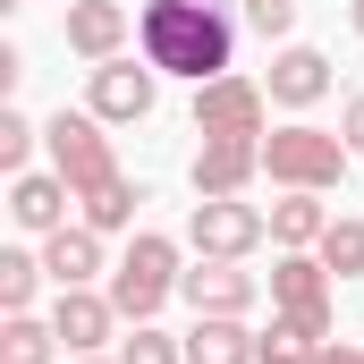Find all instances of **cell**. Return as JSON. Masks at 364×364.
<instances>
[{
    "instance_id": "obj_14",
    "label": "cell",
    "mask_w": 364,
    "mask_h": 364,
    "mask_svg": "<svg viewBox=\"0 0 364 364\" xmlns=\"http://www.w3.org/2000/svg\"><path fill=\"white\" fill-rule=\"evenodd\" d=\"M322 93H331V60H322L314 43H288V51L272 60V102H288V110H314Z\"/></svg>"
},
{
    "instance_id": "obj_12",
    "label": "cell",
    "mask_w": 364,
    "mask_h": 364,
    "mask_svg": "<svg viewBox=\"0 0 364 364\" xmlns=\"http://www.w3.org/2000/svg\"><path fill=\"white\" fill-rule=\"evenodd\" d=\"M68 203H77V186L60 178V170H51V178H43V170H17V178H9V220L34 229V237L68 229Z\"/></svg>"
},
{
    "instance_id": "obj_7",
    "label": "cell",
    "mask_w": 364,
    "mask_h": 364,
    "mask_svg": "<svg viewBox=\"0 0 364 364\" xmlns=\"http://www.w3.org/2000/svg\"><path fill=\"white\" fill-rule=\"evenodd\" d=\"M263 110H272V85L212 77V85H195V136H263Z\"/></svg>"
},
{
    "instance_id": "obj_6",
    "label": "cell",
    "mask_w": 364,
    "mask_h": 364,
    "mask_svg": "<svg viewBox=\"0 0 364 364\" xmlns=\"http://www.w3.org/2000/svg\"><path fill=\"white\" fill-rule=\"evenodd\" d=\"M272 305L288 322H305L314 339H331V263L322 255H305V246H288L272 263Z\"/></svg>"
},
{
    "instance_id": "obj_28",
    "label": "cell",
    "mask_w": 364,
    "mask_h": 364,
    "mask_svg": "<svg viewBox=\"0 0 364 364\" xmlns=\"http://www.w3.org/2000/svg\"><path fill=\"white\" fill-rule=\"evenodd\" d=\"M85 364H102V356H85ZM110 364H119V356H110Z\"/></svg>"
},
{
    "instance_id": "obj_13",
    "label": "cell",
    "mask_w": 364,
    "mask_h": 364,
    "mask_svg": "<svg viewBox=\"0 0 364 364\" xmlns=\"http://www.w3.org/2000/svg\"><path fill=\"white\" fill-rule=\"evenodd\" d=\"M127 43V9L119 0H68V51L77 60H119Z\"/></svg>"
},
{
    "instance_id": "obj_1",
    "label": "cell",
    "mask_w": 364,
    "mask_h": 364,
    "mask_svg": "<svg viewBox=\"0 0 364 364\" xmlns=\"http://www.w3.org/2000/svg\"><path fill=\"white\" fill-rule=\"evenodd\" d=\"M43 144H51V170L77 186V212H85V229H127L136 220V186L127 170L110 161V136H102V119L93 110H60V119H43Z\"/></svg>"
},
{
    "instance_id": "obj_2",
    "label": "cell",
    "mask_w": 364,
    "mask_h": 364,
    "mask_svg": "<svg viewBox=\"0 0 364 364\" xmlns=\"http://www.w3.org/2000/svg\"><path fill=\"white\" fill-rule=\"evenodd\" d=\"M136 43L161 77H186V85H212L229 77V51H237V26L220 0H144L136 17Z\"/></svg>"
},
{
    "instance_id": "obj_22",
    "label": "cell",
    "mask_w": 364,
    "mask_h": 364,
    "mask_svg": "<svg viewBox=\"0 0 364 364\" xmlns=\"http://www.w3.org/2000/svg\"><path fill=\"white\" fill-rule=\"evenodd\" d=\"M119 364H186V339L153 331V322H136V339H119Z\"/></svg>"
},
{
    "instance_id": "obj_10",
    "label": "cell",
    "mask_w": 364,
    "mask_h": 364,
    "mask_svg": "<svg viewBox=\"0 0 364 364\" xmlns=\"http://www.w3.org/2000/svg\"><path fill=\"white\" fill-rule=\"evenodd\" d=\"M178 288H186L195 314H229V322H246L255 296H263V279H255V272H237V263H203V255H195V272H186Z\"/></svg>"
},
{
    "instance_id": "obj_15",
    "label": "cell",
    "mask_w": 364,
    "mask_h": 364,
    "mask_svg": "<svg viewBox=\"0 0 364 364\" xmlns=\"http://www.w3.org/2000/svg\"><path fill=\"white\" fill-rule=\"evenodd\" d=\"M43 272H51V288H93V272H102V229H51L43 237Z\"/></svg>"
},
{
    "instance_id": "obj_8",
    "label": "cell",
    "mask_w": 364,
    "mask_h": 364,
    "mask_svg": "<svg viewBox=\"0 0 364 364\" xmlns=\"http://www.w3.org/2000/svg\"><path fill=\"white\" fill-rule=\"evenodd\" d=\"M153 60L136 68V60H93V93H85V110L102 119V127H136V119H153Z\"/></svg>"
},
{
    "instance_id": "obj_9",
    "label": "cell",
    "mask_w": 364,
    "mask_h": 364,
    "mask_svg": "<svg viewBox=\"0 0 364 364\" xmlns=\"http://www.w3.org/2000/svg\"><path fill=\"white\" fill-rule=\"evenodd\" d=\"M51 331H60V348H68V356H93V348L119 331V305H110V288H60V305H51Z\"/></svg>"
},
{
    "instance_id": "obj_3",
    "label": "cell",
    "mask_w": 364,
    "mask_h": 364,
    "mask_svg": "<svg viewBox=\"0 0 364 364\" xmlns=\"http://www.w3.org/2000/svg\"><path fill=\"white\" fill-rule=\"evenodd\" d=\"M348 136H331V127H272L263 136V170H272V186H296V195H322V186L348 178Z\"/></svg>"
},
{
    "instance_id": "obj_4",
    "label": "cell",
    "mask_w": 364,
    "mask_h": 364,
    "mask_svg": "<svg viewBox=\"0 0 364 364\" xmlns=\"http://www.w3.org/2000/svg\"><path fill=\"white\" fill-rule=\"evenodd\" d=\"M178 246L161 237V229H136L127 237V255H119V272H110V305H119V322H153L161 314V296L178 288Z\"/></svg>"
},
{
    "instance_id": "obj_5",
    "label": "cell",
    "mask_w": 364,
    "mask_h": 364,
    "mask_svg": "<svg viewBox=\"0 0 364 364\" xmlns=\"http://www.w3.org/2000/svg\"><path fill=\"white\" fill-rule=\"evenodd\" d=\"M263 237H272V212H255L246 195H203V203L186 212V246H195L203 263H246Z\"/></svg>"
},
{
    "instance_id": "obj_21",
    "label": "cell",
    "mask_w": 364,
    "mask_h": 364,
    "mask_svg": "<svg viewBox=\"0 0 364 364\" xmlns=\"http://www.w3.org/2000/svg\"><path fill=\"white\" fill-rule=\"evenodd\" d=\"M34 279H51V272H43L34 255H17V246H9V255H0V305H9V314H26V305H34Z\"/></svg>"
},
{
    "instance_id": "obj_19",
    "label": "cell",
    "mask_w": 364,
    "mask_h": 364,
    "mask_svg": "<svg viewBox=\"0 0 364 364\" xmlns=\"http://www.w3.org/2000/svg\"><path fill=\"white\" fill-rule=\"evenodd\" d=\"M314 356H322V339H314L305 322H288V314L255 339V364H314Z\"/></svg>"
},
{
    "instance_id": "obj_23",
    "label": "cell",
    "mask_w": 364,
    "mask_h": 364,
    "mask_svg": "<svg viewBox=\"0 0 364 364\" xmlns=\"http://www.w3.org/2000/svg\"><path fill=\"white\" fill-rule=\"evenodd\" d=\"M34 136H43V127H34L26 110H0V170H9V178L26 170V153H34Z\"/></svg>"
},
{
    "instance_id": "obj_16",
    "label": "cell",
    "mask_w": 364,
    "mask_h": 364,
    "mask_svg": "<svg viewBox=\"0 0 364 364\" xmlns=\"http://www.w3.org/2000/svg\"><path fill=\"white\" fill-rule=\"evenodd\" d=\"M186 364H255V331L229 314H195L186 331Z\"/></svg>"
},
{
    "instance_id": "obj_11",
    "label": "cell",
    "mask_w": 364,
    "mask_h": 364,
    "mask_svg": "<svg viewBox=\"0 0 364 364\" xmlns=\"http://www.w3.org/2000/svg\"><path fill=\"white\" fill-rule=\"evenodd\" d=\"M255 170H263V136H203V153H195V195H246Z\"/></svg>"
},
{
    "instance_id": "obj_24",
    "label": "cell",
    "mask_w": 364,
    "mask_h": 364,
    "mask_svg": "<svg viewBox=\"0 0 364 364\" xmlns=\"http://www.w3.org/2000/svg\"><path fill=\"white\" fill-rule=\"evenodd\" d=\"M246 26H255L263 43H279V34L296 26V0H246Z\"/></svg>"
},
{
    "instance_id": "obj_17",
    "label": "cell",
    "mask_w": 364,
    "mask_h": 364,
    "mask_svg": "<svg viewBox=\"0 0 364 364\" xmlns=\"http://www.w3.org/2000/svg\"><path fill=\"white\" fill-rule=\"evenodd\" d=\"M60 356V331L51 322H34V314H9L0 322V364H51Z\"/></svg>"
},
{
    "instance_id": "obj_26",
    "label": "cell",
    "mask_w": 364,
    "mask_h": 364,
    "mask_svg": "<svg viewBox=\"0 0 364 364\" xmlns=\"http://www.w3.org/2000/svg\"><path fill=\"white\" fill-rule=\"evenodd\" d=\"M314 364H364V356H356V348H339V339H322V356H314Z\"/></svg>"
},
{
    "instance_id": "obj_27",
    "label": "cell",
    "mask_w": 364,
    "mask_h": 364,
    "mask_svg": "<svg viewBox=\"0 0 364 364\" xmlns=\"http://www.w3.org/2000/svg\"><path fill=\"white\" fill-rule=\"evenodd\" d=\"M348 17H356V34H364V0H348Z\"/></svg>"
},
{
    "instance_id": "obj_25",
    "label": "cell",
    "mask_w": 364,
    "mask_h": 364,
    "mask_svg": "<svg viewBox=\"0 0 364 364\" xmlns=\"http://www.w3.org/2000/svg\"><path fill=\"white\" fill-rule=\"evenodd\" d=\"M339 136H348V153H364V93L339 110Z\"/></svg>"
},
{
    "instance_id": "obj_18",
    "label": "cell",
    "mask_w": 364,
    "mask_h": 364,
    "mask_svg": "<svg viewBox=\"0 0 364 364\" xmlns=\"http://www.w3.org/2000/svg\"><path fill=\"white\" fill-rule=\"evenodd\" d=\"M322 229H331V212H322L314 195L288 186V203H272V237L279 246H322Z\"/></svg>"
},
{
    "instance_id": "obj_20",
    "label": "cell",
    "mask_w": 364,
    "mask_h": 364,
    "mask_svg": "<svg viewBox=\"0 0 364 364\" xmlns=\"http://www.w3.org/2000/svg\"><path fill=\"white\" fill-rule=\"evenodd\" d=\"M314 255L331 263V279H356V272H364V220H331Z\"/></svg>"
}]
</instances>
